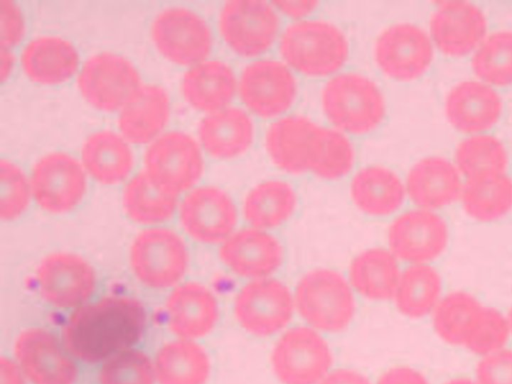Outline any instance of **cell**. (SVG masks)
<instances>
[{"instance_id":"7402d4cb","label":"cell","mask_w":512,"mask_h":384,"mask_svg":"<svg viewBox=\"0 0 512 384\" xmlns=\"http://www.w3.org/2000/svg\"><path fill=\"white\" fill-rule=\"evenodd\" d=\"M255 135L251 114L236 106L207 114L198 126L203 149L218 160H232L244 155L252 147Z\"/></svg>"},{"instance_id":"bcb514c9","label":"cell","mask_w":512,"mask_h":384,"mask_svg":"<svg viewBox=\"0 0 512 384\" xmlns=\"http://www.w3.org/2000/svg\"><path fill=\"white\" fill-rule=\"evenodd\" d=\"M271 3L280 15L292 19L293 22L309 18L320 4L315 0H281Z\"/></svg>"},{"instance_id":"7dc6e473","label":"cell","mask_w":512,"mask_h":384,"mask_svg":"<svg viewBox=\"0 0 512 384\" xmlns=\"http://www.w3.org/2000/svg\"><path fill=\"white\" fill-rule=\"evenodd\" d=\"M378 384H429L418 371L409 367H394L386 371Z\"/></svg>"},{"instance_id":"681fc988","label":"cell","mask_w":512,"mask_h":384,"mask_svg":"<svg viewBox=\"0 0 512 384\" xmlns=\"http://www.w3.org/2000/svg\"><path fill=\"white\" fill-rule=\"evenodd\" d=\"M1 367V384H25L21 368L12 360L2 357Z\"/></svg>"},{"instance_id":"1f68e13d","label":"cell","mask_w":512,"mask_h":384,"mask_svg":"<svg viewBox=\"0 0 512 384\" xmlns=\"http://www.w3.org/2000/svg\"><path fill=\"white\" fill-rule=\"evenodd\" d=\"M159 384H206L211 363L206 350L192 340L164 344L154 361Z\"/></svg>"},{"instance_id":"30bf717a","label":"cell","mask_w":512,"mask_h":384,"mask_svg":"<svg viewBox=\"0 0 512 384\" xmlns=\"http://www.w3.org/2000/svg\"><path fill=\"white\" fill-rule=\"evenodd\" d=\"M152 41L159 53L180 66L206 60L213 49V34L206 20L186 7L159 12L151 25Z\"/></svg>"},{"instance_id":"f907efd6","label":"cell","mask_w":512,"mask_h":384,"mask_svg":"<svg viewBox=\"0 0 512 384\" xmlns=\"http://www.w3.org/2000/svg\"><path fill=\"white\" fill-rule=\"evenodd\" d=\"M14 63H15V57H14L13 53L11 52V49L1 47V69H0V72H1V81L2 82H5L9 78V76L12 72V69L14 67Z\"/></svg>"},{"instance_id":"484cf974","label":"cell","mask_w":512,"mask_h":384,"mask_svg":"<svg viewBox=\"0 0 512 384\" xmlns=\"http://www.w3.org/2000/svg\"><path fill=\"white\" fill-rule=\"evenodd\" d=\"M405 187L411 201L427 210L451 204L462 192L458 168L438 156L415 163L407 174Z\"/></svg>"},{"instance_id":"f1b7e54d","label":"cell","mask_w":512,"mask_h":384,"mask_svg":"<svg viewBox=\"0 0 512 384\" xmlns=\"http://www.w3.org/2000/svg\"><path fill=\"white\" fill-rule=\"evenodd\" d=\"M349 190L355 206L373 217L393 214L402 206L407 194L398 174L382 165L360 168L353 175Z\"/></svg>"},{"instance_id":"cb8c5ba5","label":"cell","mask_w":512,"mask_h":384,"mask_svg":"<svg viewBox=\"0 0 512 384\" xmlns=\"http://www.w3.org/2000/svg\"><path fill=\"white\" fill-rule=\"evenodd\" d=\"M181 90L194 109L209 114L230 106L238 92V78L227 62L205 60L184 74Z\"/></svg>"},{"instance_id":"9a60e30c","label":"cell","mask_w":512,"mask_h":384,"mask_svg":"<svg viewBox=\"0 0 512 384\" xmlns=\"http://www.w3.org/2000/svg\"><path fill=\"white\" fill-rule=\"evenodd\" d=\"M179 220L194 240L206 244L224 242L238 222L231 196L215 185H203L186 194L179 207Z\"/></svg>"},{"instance_id":"6da1fadb","label":"cell","mask_w":512,"mask_h":384,"mask_svg":"<svg viewBox=\"0 0 512 384\" xmlns=\"http://www.w3.org/2000/svg\"><path fill=\"white\" fill-rule=\"evenodd\" d=\"M145 327L146 312L138 300L110 296L79 307L68 319L63 338L75 357L95 363L131 349Z\"/></svg>"},{"instance_id":"7bdbcfd3","label":"cell","mask_w":512,"mask_h":384,"mask_svg":"<svg viewBox=\"0 0 512 384\" xmlns=\"http://www.w3.org/2000/svg\"><path fill=\"white\" fill-rule=\"evenodd\" d=\"M0 216L12 221L27 209L32 195L31 184L23 170L10 160L0 163Z\"/></svg>"},{"instance_id":"ab89813d","label":"cell","mask_w":512,"mask_h":384,"mask_svg":"<svg viewBox=\"0 0 512 384\" xmlns=\"http://www.w3.org/2000/svg\"><path fill=\"white\" fill-rule=\"evenodd\" d=\"M455 160L458 170L470 177L488 171L504 172L508 164V155L498 138L478 134L459 143Z\"/></svg>"},{"instance_id":"f5cc1de1","label":"cell","mask_w":512,"mask_h":384,"mask_svg":"<svg viewBox=\"0 0 512 384\" xmlns=\"http://www.w3.org/2000/svg\"><path fill=\"white\" fill-rule=\"evenodd\" d=\"M507 320H508L510 332L512 333V308L510 309V311L508 313Z\"/></svg>"},{"instance_id":"836d02e7","label":"cell","mask_w":512,"mask_h":384,"mask_svg":"<svg viewBox=\"0 0 512 384\" xmlns=\"http://www.w3.org/2000/svg\"><path fill=\"white\" fill-rule=\"evenodd\" d=\"M461 195L469 216L482 222L494 221L512 208V179L504 172L479 173L467 177Z\"/></svg>"},{"instance_id":"8fae6325","label":"cell","mask_w":512,"mask_h":384,"mask_svg":"<svg viewBox=\"0 0 512 384\" xmlns=\"http://www.w3.org/2000/svg\"><path fill=\"white\" fill-rule=\"evenodd\" d=\"M378 69L388 78L407 82L421 77L433 60L429 35L418 25L394 23L383 29L373 46Z\"/></svg>"},{"instance_id":"3957f363","label":"cell","mask_w":512,"mask_h":384,"mask_svg":"<svg viewBox=\"0 0 512 384\" xmlns=\"http://www.w3.org/2000/svg\"><path fill=\"white\" fill-rule=\"evenodd\" d=\"M320 101L333 128L347 135L375 131L386 115V100L379 85L355 71L330 77L322 88Z\"/></svg>"},{"instance_id":"8d00e7d4","label":"cell","mask_w":512,"mask_h":384,"mask_svg":"<svg viewBox=\"0 0 512 384\" xmlns=\"http://www.w3.org/2000/svg\"><path fill=\"white\" fill-rule=\"evenodd\" d=\"M471 64L475 74L489 84H512V31H496L485 38Z\"/></svg>"},{"instance_id":"5b68a950","label":"cell","mask_w":512,"mask_h":384,"mask_svg":"<svg viewBox=\"0 0 512 384\" xmlns=\"http://www.w3.org/2000/svg\"><path fill=\"white\" fill-rule=\"evenodd\" d=\"M302 318L325 332H340L355 314L352 289L342 274L330 269L307 272L298 282L294 297Z\"/></svg>"},{"instance_id":"d590c367","label":"cell","mask_w":512,"mask_h":384,"mask_svg":"<svg viewBox=\"0 0 512 384\" xmlns=\"http://www.w3.org/2000/svg\"><path fill=\"white\" fill-rule=\"evenodd\" d=\"M128 217L139 224L154 225L170 219L177 206V196L165 193L150 179L145 170L126 184L122 195Z\"/></svg>"},{"instance_id":"f6af8a7d","label":"cell","mask_w":512,"mask_h":384,"mask_svg":"<svg viewBox=\"0 0 512 384\" xmlns=\"http://www.w3.org/2000/svg\"><path fill=\"white\" fill-rule=\"evenodd\" d=\"M1 47L12 49L25 35V21L16 3L10 0L0 1Z\"/></svg>"},{"instance_id":"277c9868","label":"cell","mask_w":512,"mask_h":384,"mask_svg":"<svg viewBox=\"0 0 512 384\" xmlns=\"http://www.w3.org/2000/svg\"><path fill=\"white\" fill-rule=\"evenodd\" d=\"M218 28L227 47L237 56L258 59L281 35L280 14L271 2L232 0L221 7Z\"/></svg>"},{"instance_id":"ffe728a7","label":"cell","mask_w":512,"mask_h":384,"mask_svg":"<svg viewBox=\"0 0 512 384\" xmlns=\"http://www.w3.org/2000/svg\"><path fill=\"white\" fill-rule=\"evenodd\" d=\"M487 19L482 10L466 1L441 3L430 18V33L446 55L463 56L482 43Z\"/></svg>"},{"instance_id":"f35d334b","label":"cell","mask_w":512,"mask_h":384,"mask_svg":"<svg viewBox=\"0 0 512 384\" xmlns=\"http://www.w3.org/2000/svg\"><path fill=\"white\" fill-rule=\"evenodd\" d=\"M482 305L471 294L452 292L434 309L433 326L438 336L451 345H462L468 326Z\"/></svg>"},{"instance_id":"83f0119b","label":"cell","mask_w":512,"mask_h":384,"mask_svg":"<svg viewBox=\"0 0 512 384\" xmlns=\"http://www.w3.org/2000/svg\"><path fill=\"white\" fill-rule=\"evenodd\" d=\"M169 118L170 99L165 89L146 84L121 110L118 127L128 142L142 145L158 138Z\"/></svg>"},{"instance_id":"52a82bcc","label":"cell","mask_w":512,"mask_h":384,"mask_svg":"<svg viewBox=\"0 0 512 384\" xmlns=\"http://www.w3.org/2000/svg\"><path fill=\"white\" fill-rule=\"evenodd\" d=\"M129 261L133 273L144 285L165 289L182 279L188 267L189 254L178 233L165 227H152L135 237Z\"/></svg>"},{"instance_id":"ac0fdd59","label":"cell","mask_w":512,"mask_h":384,"mask_svg":"<svg viewBox=\"0 0 512 384\" xmlns=\"http://www.w3.org/2000/svg\"><path fill=\"white\" fill-rule=\"evenodd\" d=\"M448 243V227L438 214L413 209L395 218L388 229V244L396 258L427 264L442 254Z\"/></svg>"},{"instance_id":"d6986e66","label":"cell","mask_w":512,"mask_h":384,"mask_svg":"<svg viewBox=\"0 0 512 384\" xmlns=\"http://www.w3.org/2000/svg\"><path fill=\"white\" fill-rule=\"evenodd\" d=\"M15 357L33 384H74L75 363L63 352L52 333L43 328L23 330L15 341Z\"/></svg>"},{"instance_id":"603a6c76","label":"cell","mask_w":512,"mask_h":384,"mask_svg":"<svg viewBox=\"0 0 512 384\" xmlns=\"http://www.w3.org/2000/svg\"><path fill=\"white\" fill-rule=\"evenodd\" d=\"M166 309L169 328L180 339L193 340L209 334L219 318L214 294L198 282L175 287Z\"/></svg>"},{"instance_id":"e575fe53","label":"cell","mask_w":512,"mask_h":384,"mask_svg":"<svg viewBox=\"0 0 512 384\" xmlns=\"http://www.w3.org/2000/svg\"><path fill=\"white\" fill-rule=\"evenodd\" d=\"M441 290L442 280L435 268L412 264L401 273L394 299L402 314L421 318L435 309Z\"/></svg>"},{"instance_id":"ee69618b","label":"cell","mask_w":512,"mask_h":384,"mask_svg":"<svg viewBox=\"0 0 512 384\" xmlns=\"http://www.w3.org/2000/svg\"><path fill=\"white\" fill-rule=\"evenodd\" d=\"M478 384H512V350L485 355L476 368Z\"/></svg>"},{"instance_id":"9c48e42d","label":"cell","mask_w":512,"mask_h":384,"mask_svg":"<svg viewBox=\"0 0 512 384\" xmlns=\"http://www.w3.org/2000/svg\"><path fill=\"white\" fill-rule=\"evenodd\" d=\"M77 85L91 106L105 112L122 110L143 86L133 63L111 52L88 58L79 72Z\"/></svg>"},{"instance_id":"c3c4849f","label":"cell","mask_w":512,"mask_h":384,"mask_svg":"<svg viewBox=\"0 0 512 384\" xmlns=\"http://www.w3.org/2000/svg\"><path fill=\"white\" fill-rule=\"evenodd\" d=\"M320 384H370L362 374L350 369H338L327 374Z\"/></svg>"},{"instance_id":"d6a6232c","label":"cell","mask_w":512,"mask_h":384,"mask_svg":"<svg viewBox=\"0 0 512 384\" xmlns=\"http://www.w3.org/2000/svg\"><path fill=\"white\" fill-rule=\"evenodd\" d=\"M400 275L396 257L384 248L361 252L349 268L352 286L363 297L376 301L394 297Z\"/></svg>"},{"instance_id":"74e56055","label":"cell","mask_w":512,"mask_h":384,"mask_svg":"<svg viewBox=\"0 0 512 384\" xmlns=\"http://www.w3.org/2000/svg\"><path fill=\"white\" fill-rule=\"evenodd\" d=\"M355 157L354 145L347 134L333 127L321 126L318 149L310 172L323 180H338L352 170Z\"/></svg>"},{"instance_id":"7a4b0ae2","label":"cell","mask_w":512,"mask_h":384,"mask_svg":"<svg viewBox=\"0 0 512 384\" xmlns=\"http://www.w3.org/2000/svg\"><path fill=\"white\" fill-rule=\"evenodd\" d=\"M278 50L293 71L310 78H330L348 61L350 43L345 32L331 21L307 18L282 30Z\"/></svg>"},{"instance_id":"816d5d0a","label":"cell","mask_w":512,"mask_h":384,"mask_svg":"<svg viewBox=\"0 0 512 384\" xmlns=\"http://www.w3.org/2000/svg\"><path fill=\"white\" fill-rule=\"evenodd\" d=\"M446 384H478V383L474 382L470 379H467V378H457V379H453V380L447 382Z\"/></svg>"},{"instance_id":"4fadbf2b","label":"cell","mask_w":512,"mask_h":384,"mask_svg":"<svg viewBox=\"0 0 512 384\" xmlns=\"http://www.w3.org/2000/svg\"><path fill=\"white\" fill-rule=\"evenodd\" d=\"M30 184L37 205L53 214L73 210L81 202L87 189L82 163L61 151L48 153L36 161Z\"/></svg>"},{"instance_id":"60d3db41","label":"cell","mask_w":512,"mask_h":384,"mask_svg":"<svg viewBox=\"0 0 512 384\" xmlns=\"http://www.w3.org/2000/svg\"><path fill=\"white\" fill-rule=\"evenodd\" d=\"M507 318L492 307L481 306L472 318L463 346L477 355H488L503 349L509 338Z\"/></svg>"},{"instance_id":"7c38bea8","label":"cell","mask_w":512,"mask_h":384,"mask_svg":"<svg viewBox=\"0 0 512 384\" xmlns=\"http://www.w3.org/2000/svg\"><path fill=\"white\" fill-rule=\"evenodd\" d=\"M332 362L327 342L305 326L287 330L271 354L272 368L283 384H317L327 375Z\"/></svg>"},{"instance_id":"f546056e","label":"cell","mask_w":512,"mask_h":384,"mask_svg":"<svg viewBox=\"0 0 512 384\" xmlns=\"http://www.w3.org/2000/svg\"><path fill=\"white\" fill-rule=\"evenodd\" d=\"M81 159L85 171L103 185L123 182L134 165L128 141L111 130H100L87 137L81 148Z\"/></svg>"},{"instance_id":"4316f807","label":"cell","mask_w":512,"mask_h":384,"mask_svg":"<svg viewBox=\"0 0 512 384\" xmlns=\"http://www.w3.org/2000/svg\"><path fill=\"white\" fill-rule=\"evenodd\" d=\"M20 60L26 76L42 85L68 81L79 66V54L74 45L57 36L32 39L22 50Z\"/></svg>"},{"instance_id":"5bb4252c","label":"cell","mask_w":512,"mask_h":384,"mask_svg":"<svg viewBox=\"0 0 512 384\" xmlns=\"http://www.w3.org/2000/svg\"><path fill=\"white\" fill-rule=\"evenodd\" d=\"M294 299L289 288L274 278L254 279L244 285L234 301V314L248 333L267 337L290 322Z\"/></svg>"},{"instance_id":"d4e9b609","label":"cell","mask_w":512,"mask_h":384,"mask_svg":"<svg viewBox=\"0 0 512 384\" xmlns=\"http://www.w3.org/2000/svg\"><path fill=\"white\" fill-rule=\"evenodd\" d=\"M445 111L450 123L465 133L491 128L502 112V100L488 84L467 80L453 87L447 95Z\"/></svg>"},{"instance_id":"2e32d148","label":"cell","mask_w":512,"mask_h":384,"mask_svg":"<svg viewBox=\"0 0 512 384\" xmlns=\"http://www.w3.org/2000/svg\"><path fill=\"white\" fill-rule=\"evenodd\" d=\"M321 126L301 114H287L272 121L264 135V147L270 161L287 174L310 172Z\"/></svg>"},{"instance_id":"4dcf8cb0","label":"cell","mask_w":512,"mask_h":384,"mask_svg":"<svg viewBox=\"0 0 512 384\" xmlns=\"http://www.w3.org/2000/svg\"><path fill=\"white\" fill-rule=\"evenodd\" d=\"M297 202V193L290 183L280 179L265 180L246 194L243 216L251 227L266 231L287 222Z\"/></svg>"},{"instance_id":"ba28073f","label":"cell","mask_w":512,"mask_h":384,"mask_svg":"<svg viewBox=\"0 0 512 384\" xmlns=\"http://www.w3.org/2000/svg\"><path fill=\"white\" fill-rule=\"evenodd\" d=\"M144 165L152 182L174 196L192 188L204 172L199 143L182 131L164 133L151 142Z\"/></svg>"},{"instance_id":"b9f144b4","label":"cell","mask_w":512,"mask_h":384,"mask_svg":"<svg viewBox=\"0 0 512 384\" xmlns=\"http://www.w3.org/2000/svg\"><path fill=\"white\" fill-rule=\"evenodd\" d=\"M155 379L150 358L132 348L107 359L99 372L100 384H154Z\"/></svg>"},{"instance_id":"e0dca14e","label":"cell","mask_w":512,"mask_h":384,"mask_svg":"<svg viewBox=\"0 0 512 384\" xmlns=\"http://www.w3.org/2000/svg\"><path fill=\"white\" fill-rule=\"evenodd\" d=\"M42 298L50 305L68 309L84 304L96 287L93 267L81 256L57 252L46 256L37 269Z\"/></svg>"},{"instance_id":"44dd1931","label":"cell","mask_w":512,"mask_h":384,"mask_svg":"<svg viewBox=\"0 0 512 384\" xmlns=\"http://www.w3.org/2000/svg\"><path fill=\"white\" fill-rule=\"evenodd\" d=\"M219 257L237 275L260 279L280 268L284 251L276 237L250 227L238 230L226 239L219 249Z\"/></svg>"},{"instance_id":"8992f818","label":"cell","mask_w":512,"mask_h":384,"mask_svg":"<svg viewBox=\"0 0 512 384\" xmlns=\"http://www.w3.org/2000/svg\"><path fill=\"white\" fill-rule=\"evenodd\" d=\"M294 71L282 60L258 58L238 78V95L246 110L262 119L284 116L298 96Z\"/></svg>"}]
</instances>
